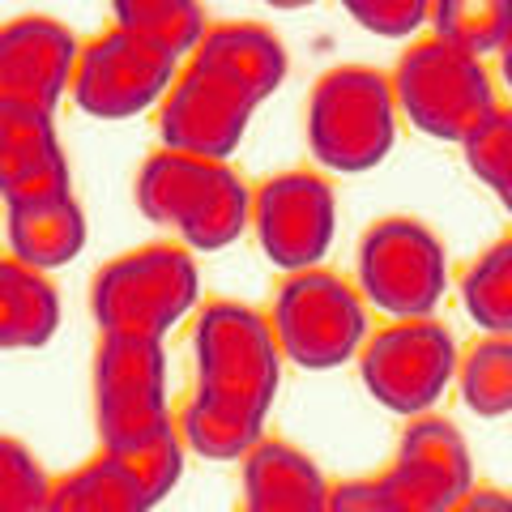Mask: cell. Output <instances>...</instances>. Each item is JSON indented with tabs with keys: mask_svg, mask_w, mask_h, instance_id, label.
<instances>
[{
	"mask_svg": "<svg viewBox=\"0 0 512 512\" xmlns=\"http://www.w3.org/2000/svg\"><path fill=\"white\" fill-rule=\"evenodd\" d=\"M197 389L175 431L188 453L205 461H239L265 436L282 384V350L269 320L239 299H210L192 325Z\"/></svg>",
	"mask_w": 512,
	"mask_h": 512,
	"instance_id": "6da1fadb",
	"label": "cell"
},
{
	"mask_svg": "<svg viewBox=\"0 0 512 512\" xmlns=\"http://www.w3.org/2000/svg\"><path fill=\"white\" fill-rule=\"evenodd\" d=\"M137 210L180 235L188 252H222L248 231L252 188L231 163L154 150L133 180Z\"/></svg>",
	"mask_w": 512,
	"mask_h": 512,
	"instance_id": "7a4b0ae2",
	"label": "cell"
},
{
	"mask_svg": "<svg viewBox=\"0 0 512 512\" xmlns=\"http://www.w3.org/2000/svg\"><path fill=\"white\" fill-rule=\"evenodd\" d=\"M197 299L201 269L184 244H141L107 261L90 282L99 333H141L163 342L197 308Z\"/></svg>",
	"mask_w": 512,
	"mask_h": 512,
	"instance_id": "3957f363",
	"label": "cell"
},
{
	"mask_svg": "<svg viewBox=\"0 0 512 512\" xmlns=\"http://www.w3.org/2000/svg\"><path fill=\"white\" fill-rule=\"evenodd\" d=\"M397 141L389 73L372 64H338L308 94V150L325 171L359 175L380 167Z\"/></svg>",
	"mask_w": 512,
	"mask_h": 512,
	"instance_id": "277c9868",
	"label": "cell"
},
{
	"mask_svg": "<svg viewBox=\"0 0 512 512\" xmlns=\"http://www.w3.org/2000/svg\"><path fill=\"white\" fill-rule=\"evenodd\" d=\"M265 320L274 329L282 359H291L303 372H333L350 363L372 333L359 286L325 265L286 274Z\"/></svg>",
	"mask_w": 512,
	"mask_h": 512,
	"instance_id": "5b68a950",
	"label": "cell"
},
{
	"mask_svg": "<svg viewBox=\"0 0 512 512\" xmlns=\"http://www.w3.org/2000/svg\"><path fill=\"white\" fill-rule=\"evenodd\" d=\"M389 86L397 120H410L423 137L436 141H461L500 103L487 64L436 35H423L406 47L389 73Z\"/></svg>",
	"mask_w": 512,
	"mask_h": 512,
	"instance_id": "8992f818",
	"label": "cell"
},
{
	"mask_svg": "<svg viewBox=\"0 0 512 512\" xmlns=\"http://www.w3.org/2000/svg\"><path fill=\"white\" fill-rule=\"evenodd\" d=\"M359 295L389 320L436 316L448 291V252L419 218H376L359 239Z\"/></svg>",
	"mask_w": 512,
	"mask_h": 512,
	"instance_id": "52a82bcc",
	"label": "cell"
},
{
	"mask_svg": "<svg viewBox=\"0 0 512 512\" xmlns=\"http://www.w3.org/2000/svg\"><path fill=\"white\" fill-rule=\"evenodd\" d=\"M457 342L436 316L389 320L359 346V376L372 402L389 414H427L453 384Z\"/></svg>",
	"mask_w": 512,
	"mask_h": 512,
	"instance_id": "ba28073f",
	"label": "cell"
},
{
	"mask_svg": "<svg viewBox=\"0 0 512 512\" xmlns=\"http://www.w3.org/2000/svg\"><path fill=\"white\" fill-rule=\"evenodd\" d=\"M180 73V60L133 30L107 26L103 35L82 43L73 64L69 94L94 120H133L158 107Z\"/></svg>",
	"mask_w": 512,
	"mask_h": 512,
	"instance_id": "9c48e42d",
	"label": "cell"
},
{
	"mask_svg": "<svg viewBox=\"0 0 512 512\" xmlns=\"http://www.w3.org/2000/svg\"><path fill=\"white\" fill-rule=\"evenodd\" d=\"M248 227L256 231V244L282 274L312 269L325 261L338 235V197L333 184L320 171H278L252 188Z\"/></svg>",
	"mask_w": 512,
	"mask_h": 512,
	"instance_id": "30bf717a",
	"label": "cell"
},
{
	"mask_svg": "<svg viewBox=\"0 0 512 512\" xmlns=\"http://www.w3.org/2000/svg\"><path fill=\"white\" fill-rule=\"evenodd\" d=\"M94 423L103 448L141 436L167 414V350L141 333H99L94 350Z\"/></svg>",
	"mask_w": 512,
	"mask_h": 512,
	"instance_id": "8fae6325",
	"label": "cell"
},
{
	"mask_svg": "<svg viewBox=\"0 0 512 512\" xmlns=\"http://www.w3.org/2000/svg\"><path fill=\"white\" fill-rule=\"evenodd\" d=\"M261 107L222 73L188 60L167 94L158 99V141L175 154H197L214 163H231L248 133L252 111Z\"/></svg>",
	"mask_w": 512,
	"mask_h": 512,
	"instance_id": "7c38bea8",
	"label": "cell"
},
{
	"mask_svg": "<svg viewBox=\"0 0 512 512\" xmlns=\"http://www.w3.org/2000/svg\"><path fill=\"white\" fill-rule=\"evenodd\" d=\"M376 478L402 512H448L474 487V457L466 436L427 410L402 427L393 461Z\"/></svg>",
	"mask_w": 512,
	"mask_h": 512,
	"instance_id": "4fadbf2b",
	"label": "cell"
},
{
	"mask_svg": "<svg viewBox=\"0 0 512 512\" xmlns=\"http://www.w3.org/2000/svg\"><path fill=\"white\" fill-rule=\"evenodd\" d=\"M82 43L60 18L22 13L0 26V103L56 111L69 94Z\"/></svg>",
	"mask_w": 512,
	"mask_h": 512,
	"instance_id": "5bb4252c",
	"label": "cell"
},
{
	"mask_svg": "<svg viewBox=\"0 0 512 512\" xmlns=\"http://www.w3.org/2000/svg\"><path fill=\"white\" fill-rule=\"evenodd\" d=\"M73 184L56 111L0 103V205Z\"/></svg>",
	"mask_w": 512,
	"mask_h": 512,
	"instance_id": "9a60e30c",
	"label": "cell"
},
{
	"mask_svg": "<svg viewBox=\"0 0 512 512\" xmlns=\"http://www.w3.org/2000/svg\"><path fill=\"white\" fill-rule=\"evenodd\" d=\"M86 239H90V222L82 201L73 197V184L5 205L9 256H18L22 265L39 269V274H52V269L77 261Z\"/></svg>",
	"mask_w": 512,
	"mask_h": 512,
	"instance_id": "2e32d148",
	"label": "cell"
},
{
	"mask_svg": "<svg viewBox=\"0 0 512 512\" xmlns=\"http://www.w3.org/2000/svg\"><path fill=\"white\" fill-rule=\"evenodd\" d=\"M244 512H325L329 483L303 448L261 436L244 457Z\"/></svg>",
	"mask_w": 512,
	"mask_h": 512,
	"instance_id": "e0dca14e",
	"label": "cell"
},
{
	"mask_svg": "<svg viewBox=\"0 0 512 512\" xmlns=\"http://www.w3.org/2000/svg\"><path fill=\"white\" fill-rule=\"evenodd\" d=\"M188 60L222 73L244 94H252L256 103H265L286 77V47H282V39L274 35V30L261 26V22L205 26V35H201L197 47H192Z\"/></svg>",
	"mask_w": 512,
	"mask_h": 512,
	"instance_id": "ac0fdd59",
	"label": "cell"
},
{
	"mask_svg": "<svg viewBox=\"0 0 512 512\" xmlns=\"http://www.w3.org/2000/svg\"><path fill=\"white\" fill-rule=\"evenodd\" d=\"M64 303L52 274L0 256V350H39L56 338Z\"/></svg>",
	"mask_w": 512,
	"mask_h": 512,
	"instance_id": "d6986e66",
	"label": "cell"
},
{
	"mask_svg": "<svg viewBox=\"0 0 512 512\" xmlns=\"http://www.w3.org/2000/svg\"><path fill=\"white\" fill-rule=\"evenodd\" d=\"M43 512H154V508L146 495L137 491L133 478L107 453H99L94 461H86V466L52 478Z\"/></svg>",
	"mask_w": 512,
	"mask_h": 512,
	"instance_id": "ffe728a7",
	"label": "cell"
},
{
	"mask_svg": "<svg viewBox=\"0 0 512 512\" xmlns=\"http://www.w3.org/2000/svg\"><path fill=\"white\" fill-rule=\"evenodd\" d=\"M457 389L461 402L478 419H508L512 410V338L483 333L466 350H457Z\"/></svg>",
	"mask_w": 512,
	"mask_h": 512,
	"instance_id": "44dd1931",
	"label": "cell"
},
{
	"mask_svg": "<svg viewBox=\"0 0 512 512\" xmlns=\"http://www.w3.org/2000/svg\"><path fill=\"white\" fill-rule=\"evenodd\" d=\"M427 22L436 39L487 60L495 52H508L512 0H427Z\"/></svg>",
	"mask_w": 512,
	"mask_h": 512,
	"instance_id": "7402d4cb",
	"label": "cell"
},
{
	"mask_svg": "<svg viewBox=\"0 0 512 512\" xmlns=\"http://www.w3.org/2000/svg\"><path fill=\"white\" fill-rule=\"evenodd\" d=\"M103 453L133 478L137 491L150 500V508L163 504L184 474V440H180V431H175L171 419L146 427L141 436L124 440V444H111Z\"/></svg>",
	"mask_w": 512,
	"mask_h": 512,
	"instance_id": "603a6c76",
	"label": "cell"
},
{
	"mask_svg": "<svg viewBox=\"0 0 512 512\" xmlns=\"http://www.w3.org/2000/svg\"><path fill=\"white\" fill-rule=\"evenodd\" d=\"M111 18L120 30L158 43L175 60H188L210 26L201 0H111Z\"/></svg>",
	"mask_w": 512,
	"mask_h": 512,
	"instance_id": "cb8c5ba5",
	"label": "cell"
},
{
	"mask_svg": "<svg viewBox=\"0 0 512 512\" xmlns=\"http://www.w3.org/2000/svg\"><path fill=\"white\" fill-rule=\"evenodd\" d=\"M461 308L483 333H512V239L500 235L461 274Z\"/></svg>",
	"mask_w": 512,
	"mask_h": 512,
	"instance_id": "d4e9b609",
	"label": "cell"
},
{
	"mask_svg": "<svg viewBox=\"0 0 512 512\" xmlns=\"http://www.w3.org/2000/svg\"><path fill=\"white\" fill-rule=\"evenodd\" d=\"M457 146L466 154V167L508 205V192H512V111L508 103L504 99L495 103Z\"/></svg>",
	"mask_w": 512,
	"mask_h": 512,
	"instance_id": "484cf974",
	"label": "cell"
},
{
	"mask_svg": "<svg viewBox=\"0 0 512 512\" xmlns=\"http://www.w3.org/2000/svg\"><path fill=\"white\" fill-rule=\"evenodd\" d=\"M52 478L18 436H0V512H43Z\"/></svg>",
	"mask_w": 512,
	"mask_h": 512,
	"instance_id": "4316f807",
	"label": "cell"
},
{
	"mask_svg": "<svg viewBox=\"0 0 512 512\" xmlns=\"http://www.w3.org/2000/svg\"><path fill=\"white\" fill-rule=\"evenodd\" d=\"M350 22L380 39H410L427 22V0H338Z\"/></svg>",
	"mask_w": 512,
	"mask_h": 512,
	"instance_id": "83f0119b",
	"label": "cell"
},
{
	"mask_svg": "<svg viewBox=\"0 0 512 512\" xmlns=\"http://www.w3.org/2000/svg\"><path fill=\"white\" fill-rule=\"evenodd\" d=\"M325 512H402V508L389 500L380 478H342V483H329Z\"/></svg>",
	"mask_w": 512,
	"mask_h": 512,
	"instance_id": "f1b7e54d",
	"label": "cell"
},
{
	"mask_svg": "<svg viewBox=\"0 0 512 512\" xmlns=\"http://www.w3.org/2000/svg\"><path fill=\"white\" fill-rule=\"evenodd\" d=\"M448 512H512V500L500 487H470Z\"/></svg>",
	"mask_w": 512,
	"mask_h": 512,
	"instance_id": "f546056e",
	"label": "cell"
},
{
	"mask_svg": "<svg viewBox=\"0 0 512 512\" xmlns=\"http://www.w3.org/2000/svg\"><path fill=\"white\" fill-rule=\"evenodd\" d=\"M265 5H274V9H308V5H316V0H265Z\"/></svg>",
	"mask_w": 512,
	"mask_h": 512,
	"instance_id": "4dcf8cb0",
	"label": "cell"
}]
</instances>
